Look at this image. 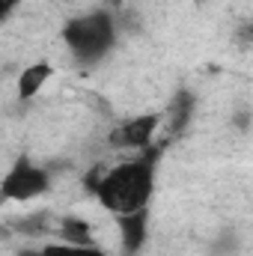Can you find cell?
I'll use <instances>...</instances> for the list:
<instances>
[{
	"label": "cell",
	"instance_id": "obj_3",
	"mask_svg": "<svg viewBox=\"0 0 253 256\" xmlns=\"http://www.w3.org/2000/svg\"><path fill=\"white\" fill-rule=\"evenodd\" d=\"M45 188H48V173L21 158L12 167V173L6 176V182H3V196H9V200H30L36 194H42Z\"/></svg>",
	"mask_w": 253,
	"mask_h": 256
},
{
	"label": "cell",
	"instance_id": "obj_11",
	"mask_svg": "<svg viewBox=\"0 0 253 256\" xmlns=\"http://www.w3.org/2000/svg\"><path fill=\"white\" fill-rule=\"evenodd\" d=\"M15 3H18V0H3V3H0V9H3V15H9V12H12V6H15Z\"/></svg>",
	"mask_w": 253,
	"mask_h": 256
},
{
	"label": "cell",
	"instance_id": "obj_1",
	"mask_svg": "<svg viewBox=\"0 0 253 256\" xmlns=\"http://www.w3.org/2000/svg\"><path fill=\"white\" fill-rule=\"evenodd\" d=\"M155 149L140 158V161H128V164H120L116 170L104 173V176H96L90 173L86 176V185L90 191L102 200L104 208L116 212V214H131V212H140L146 208L149 196H152V164H155Z\"/></svg>",
	"mask_w": 253,
	"mask_h": 256
},
{
	"label": "cell",
	"instance_id": "obj_2",
	"mask_svg": "<svg viewBox=\"0 0 253 256\" xmlns=\"http://www.w3.org/2000/svg\"><path fill=\"white\" fill-rule=\"evenodd\" d=\"M66 42L80 60H98L114 45V21L104 12L74 18L66 27Z\"/></svg>",
	"mask_w": 253,
	"mask_h": 256
},
{
	"label": "cell",
	"instance_id": "obj_12",
	"mask_svg": "<svg viewBox=\"0 0 253 256\" xmlns=\"http://www.w3.org/2000/svg\"><path fill=\"white\" fill-rule=\"evenodd\" d=\"M21 256H42V254H33V250H24Z\"/></svg>",
	"mask_w": 253,
	"mask_h": 256
},
{
	"label": "cell",
	"instance_id": "obj_7",
	"mask_svg": "<svg viewBox=\"0 0 253 256\" xmlns=\"http://www.w3.org/2000/svg\"><path fill=\"white\" fill-rule=\"evenodd\" d=\"M60 236H63L68 244H78V248H92V236H90V224L80 220V218H66L60 224Z\"/></svg>",
	"mask_w": 253,
	"mask_h": 256
},
{
	"label": "cell",
	"instance_id": "obj_6",
	"mask_svg": "<svg viewBox=\"0 0 253 256\" xmlns=\"http://www.w3.org/2000/svg\"><path fill=\"white\" fill-rule=\"evenodd\" d=\"M190 108H194V96H188V92H179L173 98V104H167V131L170 134H179L182 128L188 126Z\"/></svg>",
	"mask_w": 253,
	"mask_h": 256
},
{
	"label": "cell",
	"instance_id": "obj_5",
	"mask_svg": "<svg viewBox=\"0 0 253 256\" xmlns=\"http://www.w3.org/2000/svg\"><path fill=\"white\" fill-rule=\"evenodd\" d=\"M120 232H122V244L128 254H137L146 242V208L120 214Z\"/></svg>",
	"mask_w": 253,
	"mask_h": 256
},
{
	"label": "cell",
	"instance_id": "obj_9",
	"mask_svg": "<svg viewBox=\"0 0 253 256\" xmlns=\"http://www.w3.org/2000/svg\"><path fill=\"white\" fill-rule=\"evenodd\" d=\"M42 256H104L98 248H78V244H48Z\"/></svg>",
	"mask_w": 253,
	"mask_h": 256
},
{
	"label": "cell",
	"instance_id": "obj_10",
	"mask_svg": "<svg viewBox=\"0 0 253 256\" xmlns=\"http://www.w3.org/2000/svg\"><path fill=\"white\" fill-rule=\"evenodd\" d=\"M238 33H242V39H244V42H250V39H253V24H248V27H242Z\"/></svg>",
	"mask_w": 253,
	"mask_h": 256
},
{
	"label": "cell",
	"instance_id": "obj_8",
	"mask_svg": "<svg viewBox=\"0 0 253 256\" xmlns=\"http://www.w3.org/2000/svg\"><path fill=\"white\" fill-rule=\"evenodd\" d=\"M48 78H51V66H45V63L30 66V68H24V74H21V80H18V92H21L24 98H30Z\"/></svg>",
	"mask_w": 253,
	"mask_h": 256
},
{
	"label": "cell",
	"instance_id": "obj_4",
	"mask_svg": "<svg viewBox=\"0 0 253 256\" xmlns=\"http://www.w3.org/2000/svg\"><path fill=\"white\" fill-rule=\"evenodd\" d=\"M155 128H158V116H137V120L116 128L110 134V143L120 149H146Z\"/></svg>",
	"mask_w": 253,
	"mask_h": 256
}]
</instances>
